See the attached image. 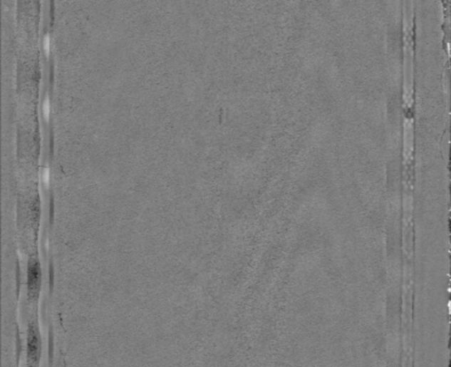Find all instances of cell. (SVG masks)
<instances>
[{
  "mask_svg": "<svg viewBox=\"0 0 451 367\" xmlns=\"http://www.w3.org/2000/svg\"><path fill=\"white\" fill-rule=\"evenodd\" d=\"M25 350L27 367H40L42 358V335L37 319L29 320Z\"/></svg>",
  "mask_w": 451,
  "mask_h": 367,
  "instance_id": "6da1fadb",
  "label": "cell"
},
{
  "mask_svg": "<svg viewBox=\"0 0 451 367\" xmlns=\"http://www.w3.org/2000/svg\"><path fill=\"white\" fill-rule=\"evenodd\" d=\"M42 279V265L38 255H33L29 257L26 267V296L29 303H38L41 294Z\"/></svg>",
  "mask_w": 451,
  "mask_h": 367,
  "instance_id": "7a4b0ae2",
  "label": "cell"
},
{
  "mask_svg": "<svg viewBox=\"0 0 451 367\" xmlns=\"http://www.w3.org/2000/svg\"><path fill=\"white\" fill-rule=\"evenodd\" d=\"M41 109L44 119H50V115H51V101H50V97H44L43 100H42Z\"/></svg>",
  "mask_w": 451,
  "mask_h": 367,
  "instance_id": "3957f363",
  "label": "cell"
},
{
  "mask_svg": "<svg viewBox=\"0 0 451 367\" xmlns=\"http://www.w3.org/2000/svg\"><path fill=\"white\" fill-rule=\"evenodd\" d=\"M40 178H41L42 182L46 187H48L50 185V181H51V170H50V166L44 165L42 167L41 172H40Z\"/></svg>",
  "mask_w": 451,
  "mask_h": 367,
  "instance_id": "277c9868",
  "label": "cell"
},
{
  "mask_svg": "<svg viewBox=\"0 0 451 367\" xmlns=\"http://www.w3.org/2000/svg\"><path fill=\"white\" fill-rule=\"evenodd\" d=\"M42 46H43L44 52H46V54L50 53V51H51V36H50V33H46V35L43 36Z\"/></svg>",
  "mask_w": 451,
  "mask_h": 367,
  "instance_id": "5b68a950",
  "label": "cell"
}]
</instances>
